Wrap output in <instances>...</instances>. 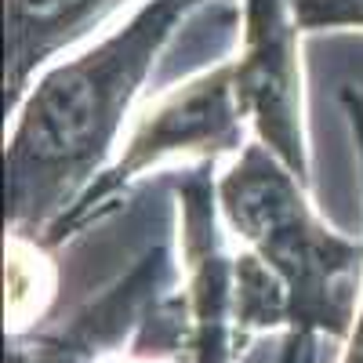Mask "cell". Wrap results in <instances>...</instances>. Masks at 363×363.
<instances>
[{
    "mask_svg": "<svg viewBox=\"0 0 363 363\" xmlns=\"http://www.w3.org/2000/svg\"><path fill=\"white\" fill-rule=\"evenodd\" d=\"M203 4L211 0H142L95 48L29 84L4 145V218L11 236L40 244L95 182L164 44Z\"/></svg>",
    "mask_w": 363,
    "mask_h": 363,
    "instance_id": "obj_1",
    "label": "cell"
},
{
    "mask_svg": "<svg viewBox=\"0 0 363 363\" xmlns=\"http://www.w3.org/2000/svg\"><path fill=\"white\" fill-rule=\"evenodd\" d=\"M306 193L309 189L262 142L244 145L218 178L222 218L284 284L291 301L287 342L298 345L316 330L335 338L352 335L356 272L363 265V247L327 229Z\"/></svg>",
    "mask_w": 363,
    "mask_h": 363,
    "instance_id": "obj_2",
    "label": "cell"
},
{
    "mask_svg": "<svg viewBox=\"0 0 363 363\" xmlns=\"http://www.w3.org/2000/svg\"><path fill=\"white\" fill-rule=\"evenodd\" d=\"M244 131H247V120L236 106L229 62L186 80L138 116L135 131L124 142V153L95 174V182L44 233L37 247L51 251L66 244L69 236H77L80 229H87L91 222L106 218L131 182L167 157L218 160L225 153H244Z\"/></svg>",
    "mask_w": 363,
    "mask_h": 363,
    "instance_id": "obj_3",
    "label": "cell"
},
{
    "mask_svg": "<svg viewBox=\"0 0 363 363\" xmlns=\"http://www.w3.org/2000/svg\"><path fill=\"white\" fill-rule=\"evenodd\" d=\"M240 55L229 62L236 106L255 138L301 186L309 178L306 106H301V29L291 0H240Z\"/></svg>",
    "mask_w": 363,
    "mask_h": 363,
    "instance_id": "obj_4",
    "label": "cell"
},
{
    "mask_svg": "<svg viewBox=\"0 0 363 363\" xmlns=\"http://www.w3.org/2000/svg\"><path fill=\"white\" fill-rule=\"evenodd\" d=\"M109 11V0H8L4 29V113L26 99L33 73L62 48L95 29Z\"/></svg>",
    "mask_w": 363,
    "mask_h": 363,
    "instance_id": "obj_5",
    "label": "cell"
},
{
    "mask_svg": "<svg viewBox=\"0 0 363 363\" xmlns=\"http://www.w3.org/2000/svg\"><path fill=\"white\" fill-rule=\"evenodd\" d=\"M301 33L320 29H363V0H291Z\"/></svg>",
    "mask_w": 363,
    "mask_h": 363,
    "instance_id": "obj_6",
    "label": "cell"
},
{
    "mask_svg": "<svg viewBox=\"0 0 363 363\" xmlns=\"http://www.w3.org/2000/svg\"><path fill=\"white\" fill-rule=\"evenodd\" d=\"M342 106H345V116H349L352 142H356V153H359V171H363V91L359 87H342ZM342 363H363V309L352 323L349 349H345Z\"/></svg>",
    "mask_w": 363,
    "mask_h": 363,
    "instance_id": "obj_7",
    "label": "cell"
},
{
    "mask_svg": "<svg viewBox=\"0 0 363 363\" xmlns=\"http://www.w3.org/2000/svg\"><path fill=\"white\" fill-rule=\"evenodd\" d=\"M301 352H306V349H298V345H284V363H298V359H301Z\"/></svg>",
    "mask_w": 363,
    "mask_h": 363,
    "instance_id": "obj_8",
    "label": "cell"
},
{
    "mask_svg": "<svg viewBox=\"0 0 363 363\" xmlns=\"http://www.w3.org/2000/svg\"><path fill=\"white\" fill-rule=\"evenodd\" d=\"M109 4H113V8H120V4H124V0H109Z\"/></svg>",
    "mask_w": 363,
    "mask_h": 363,
    "instance_id": "obj_9",
    "label": "cell"
}]
</instances>
